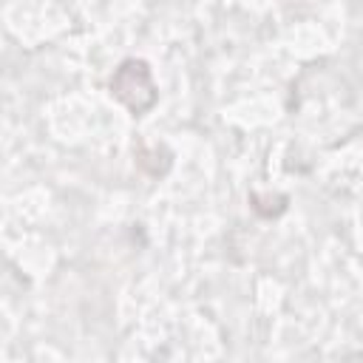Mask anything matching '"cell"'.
Wrapping results in <instances>:
<instances>
[{"instance_id": "obj_1", "label": "cell", "mask_w": 363, "mask_h": 363, "mask_svg": "<svg viewBox=\"0 0 363 363\" xmlns=\"http://www.w3.org/2000/svg\"><path fill=\"white\" fill-rule=\"evenodd\" d=\"M111 91L133 113H145L156 102V85L145 60H125L111 79Z\"/></svg>"}]
</instances>
